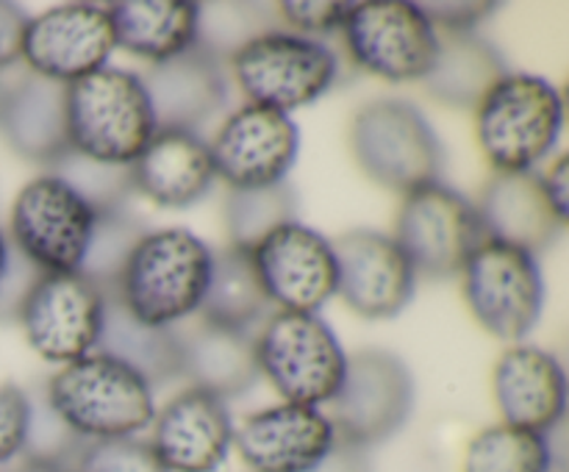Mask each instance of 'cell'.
<instances>
[{"mask_svg": "<svg viewBox=\"0 0 569 472\" xmlns=\"http://www.w3.org/2000/svg\"><path fill=\"white\" fill-rule=\"evenodd\" d=\"M214 250L189 228L144 231L122 264L114 294L137 320L172 328L198 314Z\"/></svg>", "mask_w": 569, "mask_h": 472, "instance_id": "6da1fadb", "label": "cell"}, {"mask_svg": "<svg viewBox=\"0 0 569 472\" xmlns=\"http://www.w3.org/2000/svg\"><path fill=\"white\" fill-rule=\"evenodd\" d=\"M44 403L83 442L137 436L156 416L153 386L103 353L61 366L48 381Z\"/></svg>", "mask_w": 569, "mask_h": 472, "instance_id": "7a4b0ae2", "label": "cell"}, {"mask_svg": "<svg viewBox=\"0 0 569 472\" xmlns=\"http://www.w3.org/2000/svg\"><path fill=\"white\" fill-rule=\"evenodd\" d=\"M565 100L542 76L506 72L476 106V139L495 172H531L553 153Z\"/></svg>", "mask_w": 569, "mask_h": 472, "instance_id": "3957f363", "label": "cell"}, {"mask_svg": "<svg viewBox=\"0 0 569 472\" xmlns=\"http://www.w3.org/2000/svg\"><path fill=\"white\" fill-rule=\"evenodd\" d=\"M156 128L150 98L137 72L103 67L67 87V137L78 155L131 167Z\"/></svg>", "mask_w": 569, "mask_h": 472, "instance_id": "277c9868", "label": "cell"}, {"mask_svg": "<svg viewBox=\"0 0 569 472\" xmlns=\"http://www.w3.org/2000/svg\"><path fill=\"white\" fill-rule=\"evenodd\" d=\"M350 153L359 170L389 192L409 194L439 181L445 150L428 117L406 100H372L350 120Z\"/></svg>", "mask_w": 569, "mask_h": 472, "instance_id": "5b68a950", "label": "cell"}, {"mask_svg": "<svg viewBox=\"0 0 569 472\" xmlns=\"http://www.w3.org/2000/svg\"><path fill=\"white\" fill-rule=\"evenodd\" d=\"M253 344L259 372L283 403L315 409L331 403L345 378L348 353L320 314L278 309L267 317Z\"/></svg>", "mask_w": 569, "mask_h": 472, "instance_id": "8992f818", "label": "cell"}, {"mask_svg": "<svg viewBox=\"0 0 569 472\" xmlns=\"http://www.w3.org/2000/svg\"><path fill=\"white\" fill-rule=\"evenodd\" d=\"M231 72L250 103L292 114L317 103L337 83L339 61L322 39L264 31L233 50Z\"/></svg>", "mask_w": 569, "mask_h": 472, "instance_id": "52a82bcc", "label": "cell"}, {"mask_svg": "<svg viewBox=\"0 0 569 472\" xmlns=\"http://www.w3.org/2000/svg\"><path fill=\"white\" fill-rule=\"evenodd\" d=\"M461 292L478 325L500 342L520 344L545 311L539 259L515 244L487 239L461 270Z\"/></svg>", "mask_w": 569, "mask_h": 472, "instance_id": "ba28073f", "label": "cell"}, {"mask_svg": "<svg viewBox=\"0 0 569 472\" xmlns=\"http://www.w3.org/2000/svg\"><path fill=\"white\" fill-rule=\"evenodd\" d=\"M415 409V378L403 359L381 348L348 355L345 378L326 405L339 439L372 450L392 439Z\"/></svg>", "mask_w": 569, "mask_h": 472, "instance_id": "9c48e42d", "label": "cell"}, {"mask_svg": "<svg viewBox=\"0 0 569 472\" xmlns=\"http://www.w3.org/2000/svg\"><path fill=\"white\" fill-rule=\"evenodd\" d=\"M392 239L417 278L461 275L467 259L487 242L476 203L456 189L433 181L403 194Z\"/></svg>", "mask_w": 569, "mask_h": 472, "instance_id": "30bf717a", "label": "cell"}, {"mask_svg": "<svg viewBox=\"0 0 569 472\" xmlns=\"http://www.w3.org/2000/svg\"><path fill=\"white\" fill-rule=\"evenodd\" d=\"M98 211L61 178L37 175L11 205L9 242L39 272H78Z\"/></svg>", "mask_w": 569, "mask_h": 472, "instance_id": "8fae6325", "label": "cell"}, {"mask_svg": "<svg viewBox=\"0 0 569 472\" xmlns=\"http://www.w3.org/2000/svg\"><path fill=\"white\" fill-rule=\"evenodd\" d=\"M342 37L350 59L389 83H422L439 53L437 28L409 0L353 3Z\"/></svg>", "mask_w": 569, "mask_h": 472, "instance_id": "7c38bea8", "label": "cell"}, {"mask_svg": "<svg viewBox=\"0 0 569 472\" xmlns=\"http://www.w3.org/2000/svg\"><path fill=\"white\" fill-rule=\"evenodd\" d=\"M106 292L81 272H42L20 305L17 322L28 344L50 364L94 353L103 325Z\"/></svg>", "mask_w": 569, "mask_h": 472, "instance_id": "4fadbf2b", "label": "cell"}, {"mask_svg": "<svg viewBox=\"0 0 569 472\" xmlns=\"http://www.w3.org/2000/svg\"><path fill=\"white\" fill-rule=\"evenodd\" d=\"M114 50L109 11L94 3H64L28 17L22 39V61L31 76L64 87L109 67Z\"/></svg>", "mask_w": 569, "mask_h": 472, "instance_id": "5bb4252c", "label": "cell"}, {"mask_svg": "<svg viewBox=\"0 0 569 472\" xmlns=\"http://www.w3.org/2000/svg\"><path fill=\"white\" fill-rule=\"evenodd\" d=\"M217 178L228 189H261L287 181L300 150V131L283 111L244 103L209 142Z\"/></svg>", "mask_w": 569, "mask_h": 472, "instance_id": "9a60e30c", "label": "cell"}, {"mask_svg": "<svg viewBox=\"0 0 569 472\" xmlns=\"http://www.w3.org/2000/svg\"><path fill=\"white\" fill-rule=\"evenodd\" d=\"M253 264L272 305L317 314L337 294V255L331 239L300 220L267 233L253 250Z\"/></svg>", "mask_w": 569, "mask_h": 472, "instance_id": "2e32d148", "label": "cell"}, {"mask_svg": "<svg viewBox=\"0 0 569 472\" xmlns=\"http://www.w3.org/2000/svg\"><path fill=\"white\" fill-rule=\"evenodd\" d=\"M337 294L365 320H392L415 300L417 272L389 233L353 228L331 242Z\"/></svg>", "mask_w": 569, "mask_h": 472, "instance_id": "e0dca14e", "label": "cell"}, {"mask_svg": "<svg viewBox=\"0 0 569 472\" xmlns=\"http://www.w3.org/2000/svg\"><path fill=\"white\" fill-rule=\"evenodd\" d=\"M337 431L322 409L278 403L233 428V448L250 472H309L331 453Z\"/></svg>", "mask_w": 569, "mask_h": 472, "instance_id": "ac0fdd59", "label": "cell"}, {"mask_svg": "<svg viewBox=\"0 0 569 472\" xmlns=\"http://www.w3.org/2000/svg\"><path fill=\"white\" fill-rule=\"evenodd\" d=\"M150 448L167 472H217L233 448L228 403L203 389H183L153 416Z\"/></svg>", "mask_w": 569, "mask_h": 472, "instance_id": "d6986e66", "label": "cell"}, {"mask_svg": "<svg viewBox=\"0 0 569 472\" xmlns=\"http://www.w3.org/2000/svg\"><path fill=\"white\" fill-rule=\"evenodd\" d=\"M492 392L506 425L553 433L567 414L565 366L537 344H511L495 361Z\"/></svg>", "mask_w": 569, "mask_h": 472, "instance_id": "ffe728a7", "label": "cell"}, {"mask_svg": "<svg viewBox=\"0 0 569 472\" xmlns=\"http://www.w3.org/2000/svg\"><path fill=\"white\" fill-rule=\"evenodd\" d=\"M128 170L133 192L161 209H189L203 200L217 181L209 142L198 131L183 128H156Z\"/></svg>", "mask_w": 569, "mask_h": 472, "instance_id": "44dd1931", "label": "cell"}, {"mask_svg": "<svg viewBox=\"0 0 569 472\" xmlns=\"http://www.w3.org/2000/svg\"><path fill=\"white\" fill-rule=\"evenodd\" d=\"M142 83L159 128L198 131L228 100L220 59L200 42L161 64H150Z\"/></svg>", "mask_w": 569, "mask_h": 472, "instance_id": "7402d4cb", "label": "cell"}, {"mask_svg": "<svg viewBox=\"0 0 569 472\" xmlns=\"http://www.w3.org/2000/svg\"><path fill=\"white\" fill-rule=\"evenodd\" d=\"M476 209L489 239L515 244L533 255L548 250L565 228L548 203L537 170L492 172L478 194Z\"/></svg>", "mask_w": 569, "mask_h": 472, "instance_id": "603a6c76", "label": "cell"}, {"mask_svg": "<svg viewBox=\"0 0 569 472\" xmlns=\"http://www.w3.org/2000/svg\"><path fill=\"white\" fill-rule=\"evenodd\" d=\"M0 133L20 159L53 167L70 153L67 137V87L39 76H26L6 89Z\"/></svg>", "mask_w": 569, "mask_h": 472, "instance_id": "cb8c5ba5", "label": "cell"}, {"mask_svg": "<svg viewBox=\"0 0 569 472\" xmlns=\"http://www.w3.org/2000/svg\"><path fill=\"white\" fill-rule=\"evenodd\" d=\"M178 344L181 375L189 378V386L228 400L244 394L259 381L256 344L248 331H233L198 317L187 333H178Z\"/></svg>", "mask_w": 569, "mask_h": 472, "instance_id": "d4e9b609", "label": "cell"}, {"mask_svg": "<svg viewBox=\"0 0 569 472\" xmlns=\"http://www.w3.org/2000/svg\"><path fill=\"white\" fill-rule=\"evenodd\" d=\"M117 48L161 64L200 42V3L187 0H126L106 6Z\"/></svg>", "mask_w": 569, "mask_h": 472, "instance_id": "484cf974", "label": "cell"}, {"mask_svg": "<svg viewBox=\"0 0 569 472\" xmlns=\"http://www.w3.org/2000/svg\"><path fill=\"white\" fill-rule=\"evenodd\" d=\"M103 325H100L94 353L111 355L120 364L131 366L150 386L181 375V344H178L176 328L148 325L120 303L114 289H103Z\"/></svg>", "mask_w": 569, "mask_h": 472, "instance_id": "4316f807", "label": "cell"}, {"mask_svg": "<svg viewBox=\"0 0 569 472\" xmlns=\"http://www.w3.org/2000/svg\"><path fill=\"white\" fill-rule=\"evenodd\" d=\"M506 59L489 39L472 33H439V53L422 87L450 109H476L495 81L506 76Z\"/></svg>", "mask_w": 569, "mask_h": 472, "instance_id": "83f0119b", "label": "cell"}, {"mask_svg": "<svg viewBox=\"0 0 569 472\" xmlns=\"http://www.w3.org/2000/svg\"><path fill=\"white\" fill-rule=\"evenodd\" d=\"M270 305L250 250L233 244L217 250L198 317L233 331H248L250 325L264 320Z\"/></svg>", "mask_w": 569, "mask_h": 472, "instance_id": "f1b7e54d", "label": "cell"}, {"mask_svg": "<svg viewBox=\"0 0 569 472\" xmlns=\"http://www.w3.org/2000/svg\"><path fill=\"white\" fill-rule=\"evenodd\" d=\"M556 450L550 433L489 425L467 442L461 472H553Z\"/></svg>", "mask_w": 569, "mask_h": 472, "instance_id": "f546056e", "label": "cell"}, {"mask_svg": "<svg viewBox=\"0 0 569 472\" xmlns=\"http://www.w3.org/2000/svg\"><path fill=\"white\" fill-rule=\"evenodd\" d=\"M222 217L233 248L253 250L267 233L298 220V194L287 181L261 189H228Z\"/></svg>", "mask_w": 569, "mask_h": 472, "instance_id": "4dcf8cb0", "label": "cell"}, {"mask_svg": "<svg viewBox=\"0 0 569 472\" xmlns=\"http://www.w3.org/2000/svg\"><path fill=\"white\" fill-rule=\"evenodd\" d=\"M144 233V225L128 214V209L103 211L94 222L92 239H89L87 255H83L81 275L98 283L100 289H114L122 264L131 255L133 244Z\"/></svg>", "mask_w": 569, "mask_h": 472, "instance_id": "1f68e13d", "label": "cell"}, {"mask_svg": "<svg viewBox=\"0 0 569 472\" xmlns=\"http://www.w3.org/2000/svg\"><path fill=\"white\" fill-rule=\"evenodd\" d=\"M50 175L61 178L67 187L76 189L98 214L103 211L128 209V198H131V170L128 167H111L100 164V161L78 155L76 150L56 161L50 167Z\"/></svg>", "mask_w": 569, "mask_h": 472, "instance_id": "d6a6232c", "label": "cell"}, {"mask_svg": "<svg viewBox=\"0 0 569 472\" xmlns=\"http://www.w3.org/2000/svg\"><path fill=\"white\" fill-rule=\"evenodd\" d=\"M64 464L70 472H167L148 439L139 436L81 439Z\"/></svg>", "mask_w": 569, "mask_h": 472, "instance_id": "836d02e7", "label": "cell"}, {"mask_svg": "<svg viewBox=\"0 0 569 472\" xmlns=\"http://www.w3.org/2000/svg\"><path fill=\"white\" fill-rule=\"evenodd\" d=\"M350 6L353 3H333V0H287L278 6V11L292 33L320 39L326 33L342 31Z\"/></svg>", "mask_w": 569, "mask_h": 472, "instance_id": "e575fe53", "label": "cell"}, {"mask_svg": "<svg viewBox=\"0 0 569 472\" xmlns=\"http://www.w3.org/2000/svg\"><path fill=\"white\" fill-rule=\"evenodd\" d=\"M31 398L14 383H0V466L26 453Z\"/></svg>", "mask_w": 569, "mask_h": 472, "instance_id": "d590c367", "label": "cell"}, {"mask_svg": "<svg viewBox=\"0 0 569 472\" xmlns=\"http://www.w3.org/2000/svg\"><path fill=\"white\" fill-rule=\"evenodd\" d=\"M422 14L431 20L437 33H472L476 26H481L487 17H492L500 9L498 3H420Z\"/></svg>", "mask_w": 569, "mask_h": 472, "instance_id": "8d00e7d4", "label": "cell"}, {"mask_svg": "<svg viewBox=\"0 0 569 472\" xmlns=\"http://www.w3.org/2000/svg\"><path fill=\"white\" fill-rule=\"evenodd\" d=\"M39 275H42V272L11 248L9 264H6L3 278H0V322L17 320L22 300L31 292V287L37 283Z\"/></svg>", "mask_w": 569, "mask_h": 472, "instance_id": "74e56055", "label": "cell"}, {"mask_svg": "<svg viewBox=\"0 0 569 472\" xmlns=\"http://www.w3.org/2000/svg\"><path fill=\"white\" fill-rule=\"evenodd\" d=\"M28 14L14 3L0 0V70L22 59V39H26Z\"/></svg>", "mask_w": 569, "mask_h": 472, "instance_id": "f35d334b", "label": "cell"}, {"mask_svg": "<svg viewBox=\"0 0 569 472\" xmlns=\"http://www.w3.org/2000/svg\"><path fill=\"white\" fill-rule=\"evenodd\" d=\"M309 472H376L372 470L370 450L359 448V444H350L345 439L337 436V444L331 448V453Z\"/></svg>", "mask_w": 569, "mask_h": 472, "instance_id": "ab89813d", "label": "cell"}, {"mask_svg": "<svg viewBox=\"0 0 569 472\" xmlns=\"http://www.w3.org/2000/svg\"><path fill=\"white\" fill-rule=\"evenodd\" d=\"M567 172H569V161L567 155H559V159L553 161V164L548 167V172H539L542 175V187H545V194H548V203L553 205L556 217H559L561 222L567 225L569 220V181H567Z\"/></svg>", "mask_w": 569, "mask_h": 472, "instance_id": "60d3db41", "label": "cell"}, {"mask_svg": "<svg viewBox=\"0 0 569 472\" xmlns=\"http://www.w3.org/2000/svg\"><path fill=\"white\" fill-rule=\"evenodd\" d=\"M11 472H70V470H67V464H61V461L33 459V455H26V459H22Z\"/></svg>", "mask_w": 569, "mask_h": 472, "instance_id": "b9f144b4", "label": "cell"}, {"mask_svg": "<svg viewBox=\"0 0 569 472\" xmlns=\"http://www.w3.org/2000/svg\"><path fill=\"white\" fill-rule=\"evenodd\" d=\"M9 253H11V242L3 231H0V278H3L6 264H9Z\"/></svg>", "mask_w": 569, "mask_h": 472, "instance_id": "7bdbcfd3", "label": "cell"}, {"mask_svg": "<svg viewBox=\"0 0 569 472\" xmlns=\"http://www.w3.org/2000/svg\"><path fill=\"white\" fill-rule=\"evenodd\" d=\"M6 89H9V87H6V83H3V81H0V111H3V100H6Z\"/></svg>", "mask_w": 569, "mask_h": 472, "instance_id": "ee69618b", "label": "cell"}]
</instances>
